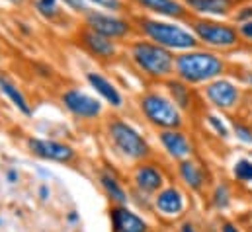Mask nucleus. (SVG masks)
Listing matches in <instances>:
<instances>
[{"label":"nucleus","mask_w":252,"mask_h":232,"mask_svg":"<svg viewBox=\"0 0 252 232\" xmlns=\"http://www.w3.org/2000/svg\"><path fill=\"white\" fill-rule=\"evenodd\" d=\"M174 70L186 84H205L221 78V74L225 72V60L211 51L189 49L176 57Z\"/></svg>","instance_id":"f257e3e1"},{"label":"nucleus","mask_w":252,"mask_h":232,"mask_svg":"<svg viewBox=\"0 0 252 232\" xmlns=\"http://www.w3.org/2000/svg\"><path fill=\"white\" fill-rule=\"evenodd\" d=\"M141 29L145 31V35L151 41H155V43H158L170 51H189V49H195L199 43L191 29H186V28L172 24V22L143 18Z\"/></svg>","instance_id":"f03ea898"},{"label":"nucleus","mask_w":252,"mask_h":232,"mask_svg":"<svg viewBox=\"0 0 252 232\" xmlns=\"http://www.w3.org/2000/svg\"><path fill=\"white\" fill-rule=\"evenodd\" d=\"M131 57L135 64L149 76L164 78L174 72V55L170 49L155 43V41H137L131 49Z\"/></svg>","instance_id":"7ed1b4c3"},{"label":"nucleus","mask_w":252,"mask_h":232,"mask_svg":"<svg viewBox=\"0 0 252 232\" xmlns=\"http://www.w3.org/2000/svg\"><path fill=\"white\" fill-rule=\"evenodd\" d=\"M189 29L197 37L199 43L211 47V49H233L241 41L239 28L227 24V22H217L211 18H195L189 24Z\"/></svg>","instance_id":"20e7f679"},{"label":"nucleus","mask_w":252,"mask_h":232,"mask_svg":"<svg viewBox=\"0 0 252 232\" xmlns=\"http://www.w3.org/2000/svg\"><path fill=\"white\" fill-rule=\"evenodd\" d=\"M141 110H143L145 117L153 125H157L160 129H178V127H182L180 108L172 100H168L166 96H162V94L151 92V94L143 96Z\"/></svg>","instance_id":"39448f33"},{"label":"nucleus","mask_w":252,"mask_h":232,"mask_svg":"<svg viewBox=\"0 0 252 232\" xmlns=\"http://www.w3.org/2000/svg\"><path fill=\"white\" fill-rule=\"evenodd\" d=\"M110 137L116 145V148L127 156V158H133V160H139V158H145L149 156V145L147 141L124 121H114L110 125Z\"/></svg>","instance_id":"423d86ee"},{"label":"nucleus","mask_w":252,"mask_h":232,"mask_svg":"<svg viewBox=\"0 0 252 232\" xmlns=\"http://www.w3.org/2000/svg\"><path fill=\"white\" fill-rule=\"evenodd\" d=\"M205 96L217 110H233L235 106H239V100H241L239 88L225 78H215L207 82Z\"/></svg>","instance_id":"0eeeda50"},{"label":"nucleus","mask_w":252,"mask_h":232,"mask_svg":"<svg viewBox=\"0 0 252 232\" xmlns=\"http://www.w3.org/2000/svg\"><path fill=\"white\" fill-rule=\"evenodd\" d=\"M86 24L90 26L92 31H98L110 39H116V37H124L126 33H129V24L120 20V18H114L110 14H102V12H96V10H88L86 12Z\"/></svg>","instance_id":"6e6552de"},{"label":"nucleus","mask_w":252,"mask_h":232,"mask_svg":"<svg viewBox=\"0 0 252 232\" xmlns=\"http://www.w3.org/2000/svg\"><path fill=\"white\" fill-rule=\"evenodd\" d=\"M63 104L66 106V110L70 114H74L76 117H84V119H90V117L100 116L102 112V104L94 98H90L88 94L84 92H78V90H68L63 94Z\"/></svg>","instance_id":"1a4fd4ad"},{"label":"nucleus","mask_w":252,"mask_h":232,"mask_svg":"<svg viewBox=\"0 0 252 232\" xmlns=\"http://www.w3.org/2000/svg\"><path fill=\"white\" fill-rule=\"evenodd\" d=\"M28 146L32 148L33 154L45 158V160H55V162H70L74 158V150L66 145L55 143V141H45V139H30Z\"/></svg>","instance_id":"9d476101"},{"label":"nucleus","mask_w":252,"mask_h":232,"mask_svg":"<svg viewBox=\"0 0 252 232\" xmlns=\"http://www.w3.org/2000/svg\"><path fill=\"white\" fill-rule=\"evenodd\" d=\"M189 12L205 18H223L229 16L239 0H184Z\"/></svg>","instance_id":"9b49d317"},{"label":"nucleus","mask_w":252,"mask_h":232,"mask_svg":"<svg viewBox=\"0 0 252 232\" xmlns=\"http://www.w3.org/2000/svg\"><path fill=\"white\" fill-rule=\"evenodd\" d=\"M141 8L164 16V18H174V20H182L188 18L189 10L186 6V2L182 0H135Z\"/></svg>","instance_id":"f8f14e48"},{"label":"nucleus","mask_w":252,"mask_h":232,"mask_svg":"<svg viewBox=\"0 0 252 232\" xmlns=\"http://www.w3.org/2000/svg\"><path fill=\"white\" fill-rule=\"evenodd\" d=\"M160 143L172 158H188L191 154V143L178 129H164L160 133Z\"/></svg>","instance_id":"ddd939ff"},{"label":"nucleus","mask_w":252,"mask_h":232,"mask_svg":"<svg viewBox=\"0 0 252 232\" xmlns=\"http://www.w3.org/2000/svg\"><path fill=\"white\" fill-rule=\"evenodd\" d=\"M155 205L157 209L162 213V215H170V217H176L184 211L186 207V201H184V195L176 189V187H166L162 189L157 199H155Z\"/></svg>","instance_id":"4468645a"},{"label":"nucleus","mask_w":252,"mask_h":232,"mask_svg":"<svg viewBox=\"0 0 252 232\" xmlns=\"http://www.w3.org/2000/svg\"><path fill=\"white\" fill-rule=\"evenodd\" d=\"M112 217H114L116 232H147V223L135 213H131L129 209L118 207L114 209Z\"/></svg>","instance_id":"2eb2a0df"},{"label":"nucleus","mask_w":252,"mask_h":232,"mask_svg":"<svg viewBox=\"0 0 252 232\" xmlns=\"http://www.w3.org/2000/svg\"><path fill=\"white\" fill-rule=\"evenodd\" d=\"M86 78H88V82L92 84V88H96V92H98L106 102H110L114 108H120V106L124 104L122 94L116 90V86H114L108 78H104L102 74H96V72H90Z\"/></svg>","instance_id":"dca6fc26"},{"label":"nucleus","mask_w":252,"mask_h":232,"mask_svg":"<svg viewBox=\"0 0 252 232\" xmlns=\"http://www.w3.org/2000/svg\"><path fill=\"white\" fill-rule=\"evenodd\" d=\"M84 45L90 49V53H94V55H98V57H112L114 53H116V45H114V41L110 39V37H106V35H102V33H98V31H86L84 33Z\"/></svg>","instance_id":"f3484780"},{"label":"nucleus","mask_w":252,"mask_h":232,"mask_svg":"<svg viewBox=\"0 0 252 232\" xmlns=\"http://www.w3.org/2000/svg\"><path fill=\"white\" fill-rule=\"evenodd\" d=\"M135 181H137V185L143 191L153 193V191H157L162 185L164 179H162V174L158 172V168H155V166H141L135 172Z\"/></svg>","instance_id":"a211bd4d"},{"label":"nucleus","mask_w":252,"mask_h":232,"mask_svg":"<svg viewBox=\"0 0 252 232\" xmlns=\"http://www.w3.org/2000/svg\"><path fill=\"white\" fill-rule=\"evenodd\" d=\"M180 175H182V179L186 181V185H189L191 189H201L203 187V183H205V175L201 172V168L195 164V162H191V160H184L182 164H180Z\"/></svg>","instance_id":"6ab92c4d"},{"label":"nucleus","mask_w":252,"mask_h":232,"mask_svg":"<svg viewBox=\"0 0 252 232\" xmlns=\"http://www.w3.org/2000/svg\"><path fill=\"white\" fill-rule=\"evenodd\" d=\"M0 90L10 98V102L22 112V114H26V116H30L32 114V108H30V104H28V100L24 98V94L8 80V78H4V76H0Z\"/></svg>","instance_id":"aec40b11"},{"label":"nucleus","mask_w":252,"mask_h":232,"mask_svg":"<svg viewBox=\"0 0 252 232\" xmlns=\"http://www.w3.org/2000/svg\"><path fill=\"white\" fill-rule=\"evenodd\" d=\"M189 84H186L184 80H170L168 82V90L172 94V102L180 108V110H188L189 106Z\"/></svg>","instance_id":"412c9836"},{"label":"nucleus","mask_w":252,"mask_h":232,"mask_svg":"<svg viewBox=\"0 0 252 232\" xmlns=\"http://www.w3.org/2000/svg\"><path fill=\"white\" fill-rule=\"evenodd\" d=\"M102 185H104V189L108 191V195H110L112 199H116L120 205H126L127 195H126V191H124V187H122V185L116 181V177L104 174V175H102Z\"/></svg>","instance_id":"4be33fe9"},{"label":"nucleus","mask_w":252,"mask_h":232,"mask_svg":"<svg viewBox=\"0 0 252 232\" xmlns=\"http://www.w3.org/2000/svg\"><path fill=\"white\" fill-rule=\"evenodd\" d=\"M233 174H235V177H237L239 181H245V183H247V181H252V160L243 158V160L235 162Z\"/></svg>","instance_id":"5701e85b"},{"label":"nucleus","mask_w":252,"mask_h":232,"mask_svg":"<svg viewBox=\"0 0 252 232\" xmlns=\"http://www.w3.org/2000/svg\"><path fill=\"white\" fill-rule=\"evenodd\" d=\"M37 10L41 16L53 18V16H57L59 6H57V0H37Z\"/></svg>","instance_id":"b1692460"},{"label":"nucleus","mask_w":252,"mask_h":232,"mask_svg":"<svg viewBox=\"0 0 252 232\" xmlns=\"http://www.w3.org/2000/svg\"><path fill=\"white\" fill-rule=\"evenodd\" d=\"M233 129H235V135H237L239 141H243L247 145H252V127L241 123V121H235L233 123Z\"/></svg>","instance_id":"393cba45"},{"label":"nucleus","mask_w":252,"mask_h":232,"mask_svg":"<svg viewBox=\"0 0 252 232\" xmlns=\"http://www.w3.org/2000/svg\"><path fill=\"white\" fill-rule=\"evenodd\" d=\"M229 197H231V193H229V187H227V185L217 187V189H215V195H213L215 207H217V209H225V207L229 205Z\"/></svg>","instance_id":"a878e982"},{"label":"nucleus","mask_w":252,"mask_h":232,"mask_svg":"<svg viewBox=\"0 0 252 232\" xmlns=\"http://www.w3.org/2000/svg\"><path fill=\"white\" fill-rule=\"evenodd\" d=\"M235 20H237L239 24H245V22L252 20V4H247V6L237 8V12H235Z\"/></svg>","instance_id":"bb28decb"},{"label":"nucleus","mask_w":252,"mask_h":232,"mask_svg":"<svg viewBox=\"0 0 252 232\" xmlns=\"http://www.w3.org/2000/svg\"><path fill=\"white\" fill-rule=\"evenodd\" d=\"M207 121H209V125L217 131V135H219V137H223V139H227V137H229V131H227V127L221 123V119H219V117L209 116L207 117Z\"/></svg>","instance_id":"cd10ccee"},{"label":"nucleus","mask_w":252,"mask_h":232,"mask_svg":"<svg viewBox=\"0 0 252 232\" xmlns=\"http://www.w3.org/2000/svg\"><path fill=\"white\" fill-rule=\"evenodd\" d=\"M88 2H94L96 6H102L106 10H122L124 8L122 0H88Z\"/></svg>","instance_id":"c85d7f7f"},{"label":"nucleus","mask_w":252,"mask_h":232,"mask_svg":"<svg viewBox=\"0 0 252 232\" xmlns=\"http://www.w3.org/2000/svg\"><path fill=\"white\" fill-rule=\"evenodd\" d=\"M63 2L70 10H74V12H84V14H86V12L90 10V8L84 4V0H63Z\"/></svg>","instance_id":"c756f323"},{"label":"nucleus","mask_w":252,"mask_h":232,"mask_svg":"<svg viewBox=\"0 0 252 232\" xmlns=\"http://www.w3.org/2000/svg\"><path fill=\"white\" fill-rule=\"evenodd\" d=\"M239 33H241V37L252 41V20L245 22V24H239Z\"/></svg>","instance_id":"7c9ffc66"},{"label":"nucleus","mask_w":252,"mask_h":232,"mask_svg":"<svg viewBox=\"0 0 252 232\" xmlns=\"http://www.w3.org/2000/svg\"><path fill=\"white\" fill-rule=\"evenodd\" d=\"M221 231L223 232H241L235 225H231V223H223V227H221Z\"/></svg>","instance_id":"2f4dec72"},{"label":"nucleus","mask_w":252,"mask_h":232,"mask_svg":"<svg viewBox=\"0 0 252 232\" xmlns=\"http://www.w3.org/2000/svg\"><path fill=\"white\" fill-rule=\"evenodd\" d=\"M180 232H197V229H195L191 223H184L182 229H180Z\"/></svg>","instance_id":"473e14b6"},{"label":"nucleus","mask_w":252,"mask_h":232,"mask_svg":"<svg viewBox=\"0 0 252 232\" xmlns=\"http://www.w3.org/2000/svg\"><path fill=\"white\" fill-rule=\"evenodd\" d=\"M8 2H12V4H22L24 0H8Z\"/></svg>","instance_id":"72a5a7b5"},{"label":"nucleus","mask_w":252,"mask_h":232,"mask_svg":"<svg viewBox=\"0 0 252 232\" xmlns=\"http://www.w3.org/2000/svg\"><path fill=\"white\" fill-rule=\"evenodd\" d=\"M249 84H251V86H252V74H251V76H249Z\"/></svg>","instance_id":"f704fd0d"}]
</instances>
